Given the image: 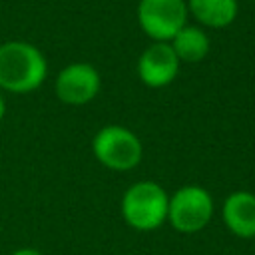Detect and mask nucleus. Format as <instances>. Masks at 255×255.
<instances>
[{
	"instance_id": "obj_8",
	"label": "nucleus",
	"mask_w": 255,
	"mask_h": 255,
	"mask_svg": "<svg viewBox=\"0 0 255 255\" xmlns=\"http://www.w3.org/2000/svg\"><path fill=\"white\" fill-rule=\"evenodd\" d=\"M221 219L235 237H255V193L245 189L229 193L221 205Z\"/></svg>"
},
{
	"instance_id": "obj_11",
	"label": "nucleus",
	"mask_w": 255,
	"mask_h": 255,
	"mask_svg": "<svg viewBox=\"0 0 255 255\" xmlns=\"http://www.w3.org/2000/svg\"><path fill=\"white\" fill-rule=\"evenodd\" d=\"M12 255H44V253H40V251L34 249V247H20V249L12 251Z\"/></svg>"
},
{
	"instance_id": "obj_6",
	"label": "nucleus",
	"mask_w": 255,
	"mask_h": 255,
	"mask_svg": "<svg viewBox=\"0 0 255 255\" xmlns=\"http://www.w3.org/2000/svg\"><path fill=\"white\" fill-rule=\"evenodd\" d=\"M102 88L100 72L88 62L64 66L56 76V98L66 106H84L92 102Z\"/></svg>"
},
{
	"instance_id": "obj_10",
	"label": "nucleus",
	"mask_w": 255,
	"mask_h": 255,
	"mask_svg": "<svg viewBox=\"0 0 255 255\" xmlns=\"http://www.w3.org/2000/svg\"><path fill=\"white\" fill-rule=\"evenodd\" d=\"M171 50L175 52L177 60L183 64H195L201 62L209 54V36L201 26L185 24L171 40H169Z\"/></svg>"
},
{
	"instance_id": "obj_2",
	"label": "nucleus",
	"mask_w": 255,
	"mask_h": 255,
	"mask_svg": "<svg viewBox=\"0 0 255 255\" xmlns=\"http://www.w3.org/2000/svg\"><path fill=\"white\" fill-rule=\"evenodd\" d=\"M167 191L149 179L129 185L120 201L124 221L135 231H155L167 221Z\"/></svg>"
},
{
	"instance_id": "obj_13",
	"label": "nucleus",
	"mask_w": 255,
	"mask_h": 255,
	"mask_svg": "<svg viewBox=\"0 0 255 255\" xmlns=\"http://www.w3.org/2000/svg\"><path fill=\"white\" fill-rule=\"evenodd\" d=\"M251 2H255V0H251Z\"/></svg>"
},
{
	"instance_id": "obj_7",
	"label": "nucleus",
	"mask_w": 255,
	"mask_h": 255,
	"mask_svg": "<svg viewBox=\"0 0 255 255\" xmlns=\"http://www.w3.org/2000/svg\"><path fill=\"white\" fill-rule=\"evenodd\" d=\"M181 62L171 50L169 42H151L137 58L135 72L143 86L165 88L171 84L179 72Z\"/></svg>"
},
{
	"instance_id": "obj_9",
	"label": "nucleus",
	"mask_w": 255,
	"mask_h": 255,
	"mask_svg": "<svg viewBox=\"0 0 255 255\" xmlns=\"http://www.w3.org/2000/svg\"><path fill=\"white\" fill-rule=\"evenodd\" d=\"M187 12L205 28H227L235 22L239 4L237 0H185Z\"/></svg>"
},
{
	"instance_id": "obj_12",
	"label": "nucleus",
	"mask_w": 255,
	"mask_h": 255,
	"mask_svg": "<svg viewBox=\"0 0 255 255\" xmlns=\"http://www.w3.org/2000/svg\"><path fill=\"white\" fill-rule=\"evenodd\" d=\"M4 114H6V102H4V98L0 94V122L4 120Z\"/></svg>"
},
{
	"instance_id": "obj_3",
	"label": "nucleus",
	"mask_w": 255,
	"mask_h": 255,
	"mask_svg": "<svg viewBox=\"0 0 255 255\" xmlns=\"http://www.w3.org/2000/svg\"><path fill=\"white\" fill-rule=\"evenodd\" d=\"M92 151L104 167L112 171H129L141 161L143 145L131 129L110 124L96 131Z\"/></svg>"
},
{
	"instance_id": "obj_1",
	"label": "nucleus",
	"mask_w": 255,
	"mask_h": 255,
	"mask_svg": "<svg viewBox=\"0 0 255 255\" xmlns=\"http://www.w3.org/2000/svg\"><path fill=\"white\" fill-rule=\"evenodd\" d=\"M48 76L46 56L30 42L8 40L0 44V88L10 94H30Z\"/></svg>"
},
{
	"instance_id": "obj_5",
	"label": "nucleus",
	"mask_w": 255,
	"mask_h": 255,
	"mask_svg": "<svg viewBox=\"0 0 255 255\" xmlns=\"http://www.w3.org/2000/svg\"><path fill=\"white\" fill-rule=\"evenodd\" d=\"M137 24L151 42H169L187 24L185 0H139Z\"/></svg>"
},
{
	"instance_id": "obj_4",
	"label": "nucleus",
	"mask_w": 255,
	"mask_h": 255,
	"mask_svg": "<svg viewBox=\"0 0 255 255\" xmlns=\"http://www.w3.org/2000/svg\"><path fill=\"white\" fill-rule=\"evenodd\" d=\"M215 211L211 193L201 185H183L169 195L167 223L183 235H193L207 227Z\"/></svg>"
}]
</instances>
